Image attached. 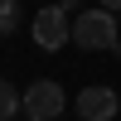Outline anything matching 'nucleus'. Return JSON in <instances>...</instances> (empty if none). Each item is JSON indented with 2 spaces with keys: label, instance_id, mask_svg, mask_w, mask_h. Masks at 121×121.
Segmentation results:
<instances>
[{
  "label": "nucleus",
  "instance_id": "6",
  "mask_svg": "<svg viewBox=\"0 0 121 121\" xmlns=\"http://www.w3.org/2000/svg\"><path fill=\"white\" fill-rule=\"evenodd\" d=\"M19 24V0H0V39H10Z\"/></svg>",
  "mask_w": 121,
  "mask_h": 121
},
{
  "label": "nucleus",
  "instance_id": "5",
  "mask_svg": "<svg viewBox=\"0 0 121 121\" xmlns=\"http://www.w3.org/2000/svg\"><path fill=\"white\" fill-rule=\"evenodd\" d=\"M19 107H24V97H19L15 87L0 78V121H15V116H19Z\"/></svg>",
  "mask_w": 121,
  "mask_h": 121
},
{
  "label": "nucleus",
  "instance_id": "2",
  "mask_svg": "<svg viewBox=\"0 0 121 121\" xmlns=\"http://www.w3.org/2000/svg\"><path fill=\"white\" fill-rule=\"evenodd\" d=\"M29 29H34V44L39 48H63V44H73V15L68 10H58V0L53 5H39V15L29 19Z\"/></svg>",
  "mask_w": 121,
  "mask_h": 121
},
{
  "label": "nucleus",
  "instance_id": "9",
  "mask_svg": "<svg viewBox=\"0 0 121 121\" xmlns=\"http://www.w3.org/2000/svg\"><path fill=\"white\" fill-rule=\"evenodd\" d=\"M44 5H53V0H44Z\"/></svg>",
  "mask_w": 121,
  "mask_h": 121
},
{
  "label": "nucleus",
  "instance_id": "4",
  "mask_svg": "<svg viewBox=\"0 0 121 121\" xmlns=\"http://www.w3.org/2000/svg\"><path fill=\"white\" fill-rule=\"evenodd\" d=\"M78 116L82 121H112L116 116V92L112 87H82L78 92Z\"/></svg>",
  "mask_w": 121,
  "mask_h": 121
},
{
  "label": "nucleus",
  "instance_id": "3",
  "mask_svg": "<svg viewBox=\"0 0 121 121\" xmlns=\"http://www.w3.org/2000/svg\"><path fill=\"white\" fill-rule=\"evenodd\" d=\"M68 107V97H63V87L53 82V78H39V82H29V92H24V121H53L58 112Z\"/></svg>",
  "mask_w": 121,
  "mask_h": 121
},
{
  "label": "nucleus",
  "instance_id": "7",
  "mask_svg": "<svg viewBox=\"0 0 121 121\" xmlns=\"http://www.w3.org/2000/svg\"><path fill=\"white\" fill-rule=\"evenodd\" d=\"M58 10H68V15H82L87 5H82V0H58Z\"/></svg>",
  "mask_w": 121,
  "mask_h": 121
},
{
  "label": "nucleus",
  "instance_id": "1",
  "mask_svg": "<svg viewBox=\"0 0 121 121\" xmlns=\"http://www.w3.org/2000/svg\"><path fill=\"white\" fill-rule=\"evenodd\" d=\"M73 44L78 48H87V53H116L121 48V19L112 15V10H102V5H92V10H82V15H73Z\"/></svg>",
  "mask_w": 121,
  "mask_h": 121
},
{
  "label": "nucleus",
  "instance_id": "8",
  "mask_svg": "<svg viewBox=\"0 0 121 121\" xmlns=\"http://www.w3.org/2000/svg\"><path fill=\"white\" fill-rule=\"evenodd\" d=\"M97 5H102V10H121V0H97Z\"/></svg>",
  "mask_w": 121,
  "mask_h": 121
}]
</instances>
